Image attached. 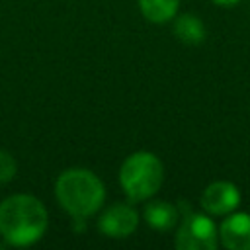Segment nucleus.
Wrapping results in <instances>:
<instances>
[{
  "label": "nucleus",
  "instance_id": "1a4fd4ad",
  "mask_svg": "<svg viewBox=\"0 0 250 250\" xmlns=\"http://www.w3.org/2000/svg\"><path fill=\"white\" fill-rule=\"evenodd\" d=\"M172 21H174V35L184 45L195 47L205 41V35H207L205 23L195 14H180Z\"/></svg>",
  "mask_w": 250,
  "mask_h": 250
},
{
  "label": "nucleus",
  "instance_id": "f03ea898",
  "mask_svg": "<svg viewBox=\"0 0 250 250\" xmlns=\"http://www.w3.org/2000/svg\"><path fill=\"white\" fill-rule=\"evenodd\" d=\"M59 205L74 219H86L102 209L105 201L104 182L88 168H68L55 182Z\"/></svg>",
  "mask_w": 250,
  "mask_h": 250
},
{
  "label": "nucleus",
  "instance_id": "0eeeda50",
  "mask_svg": "<svg viewBox=\"0 0 250 250\" xmlns=\"http://www.w3.org/2000/svg\"><path fill=\"white\" fill-rule=\"evenodd\" d=\"M219 246L227 250H250V213L232 211L219 225Z\"/></svg>",
  "mask_w": 250,
  "mask_h": 250
},
{
  "label": "nucleus",
  "instance_id": "423d86ee",
  "mask_svg": "<svg viewBox=\"0 0 250 250\" xmlns=\"http://www.w3.org/2000/svg\"><path fill=\"white\" fill-rule=\"evenodd\" d=\"M139 227V211L131 203L117 201L109 205L98 219V229L109 238H127Z\"/></svg>",
  "mask_w": 250,
  "mask_h": 250
},
{
  "label": "nucleus",
  "instance_id": "39448f33",
  "mask_svg": "<svg viewBox=\"0 0 250 250\" xmlns=\"http://www.w3.org/2000/svg\"><path fill=\"white\" fill-rule=\"evenodd\" d=\"M240 201H242V193H240L238 186L229 180L211 182L199 197L201 209L211 217H225V215L236 211Z\"/></svg>",
  "mask_w": 250,
  "mask_h": 250
},
{
  "label": "nucleus",
  "instance_id": "f8f14e48",
  "mask_svg": "<svg viewBox=\"0 0 250 250\" xmlns=\"http://www.w3.org/2000/svg\"><path fill=\"white\" fill-rule=\"evenodd\" d=\"M215 6H221V8H232V6H238L242 0H211Z\"/></svg>",
  "mask_w": 250,
  "mask_h": 250
},
{
  "label": "nucleus",
  "instance_id": "7ed1b4c3",
  "mask_svg": "<svg viewBox=\"0 0 250 250\" xmlns=\"http://www.w3.org/2000/svg\"><path fill=\"white\" fill-rule=\"evenodd\" d=\"M162 182L164 164L154 152L148 150H137L129 154L119 168V186L133 203L154 197Z\"/></svg>",
  "mask_w": 250,
  "mask_h": 250
},
{
  "label": "nucleus",
  "instance_id": "9b49d317",
  "mask_svg": "<svg viewBox=\"0 0 250 250\" xmlns=\"http://www.w3.org/2000/svg\"><path fill=\"white\" fill-rule=\"evenodd\" d=\"M18 172V162L16 158L8 152V150H2L0 148V184H6L10 182Z\"/></svg>",
  "mask_w": 250,
  "mask_h": 250
},
{
  "label": "nucleus",
  "instance_id": "6e6552de",
  "mask_svg": "<svg viewBox=\"0 0 250 250\" xmlns=\"http://www.w3.org/2000/svg\"><path fill=\"white\" fill-rule=\"evenodd\" d=\"M143 215H145L146 225L154 230H160V232L170 230L180 221V209L176 205H172L170 201H164V199H154V201L146 203Z\"/></svg>",
  "mask_w": 250,
  "mask_h": 250
},
{
  "label": "nucleus",
  "instance_id": "9d476101",
  "mask_svg": "<svg viewBox=\"0 0 250 250\" xmlns=\"http://www.w3.org/2000/svg\"><path fill=\"white\" fill-rule=\"evenodd\" d=\"M141 14L152 23H168L178 16L180 0H137Z\"/></svg>",
  "mask_w": 250,
  "mask_h": 250
},
{
  "label": "nucleus",
  "instance_id": "f257e3e1",
  "mask_svg": "<svg viewBox=\"0 0 250 250\" xmlns=\"http://www.w3.org/2000/svg\"><path fill=\"white\" fill-rule=\"evenodd\" d=\"M49 227L45 205L29 193H14L0 203V236L10 246H31Z\"/></svg>",
  "mask_w": 250,
  "mask_h": 250
},
{
  "label": "nucleus",
  "instance_id": "20e7f679",
  "mask_svg": "<svg viewBox=\"0 0 250 250\" xmlns=\"http://www.w3.org/2000/svg\"><path fill=\"white\" fill-rule=\"evenodd\" d=\"M178 250H215L219 246V225L211 215L186 213L174 236Z\"/></svg>",
  "mask_w": 250,
  "mask_h": 250
}]
</instances>
